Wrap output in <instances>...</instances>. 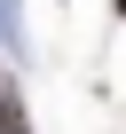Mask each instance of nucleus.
<instances>
[{
  "label": "nucleus",
  "instance_id": "nucleus-1",
  "mask_svg": "<svg viewBox=\"0 0 126 134\" xmlns=\"http://www.w3.org/2000/svg\"><path fill=\"white\" fill-rule=\"evenodd\" d=\"M0 134H32V126H24V103H16L8 87H0Z\"/></svg>",
  "mask_w": 126,
  "mask_h": 134
},
{
  "label": "nucleus",
  "instance_id": "nucleus-2",
  "mask_svg": "<svg viewBox=\"0 0 126 134\" xmlns=\"http://www.w3.org/2000/svg\"><path fill=\"white\" fill-rule=\"evenodd\" d=\"M118 8H126V0H118Z\"/></svg>",
  "mask_w": 126,
  "mask_h": 134
},
{
  "label": "nucleus",
  "instance_id": "nucleus-3",
  "mask_svg": "<svg viewBox=\"0 0 126 134\" xmlns=\"http://www.w3.org/2000/svg\"><path fill=\"white\" fill-rule=\"evenodd\" d=\"M0 87H8V79H0Z\"/></svg>",
  "mask_w": 126,
  "mask_h": 134
}]
</instances>
